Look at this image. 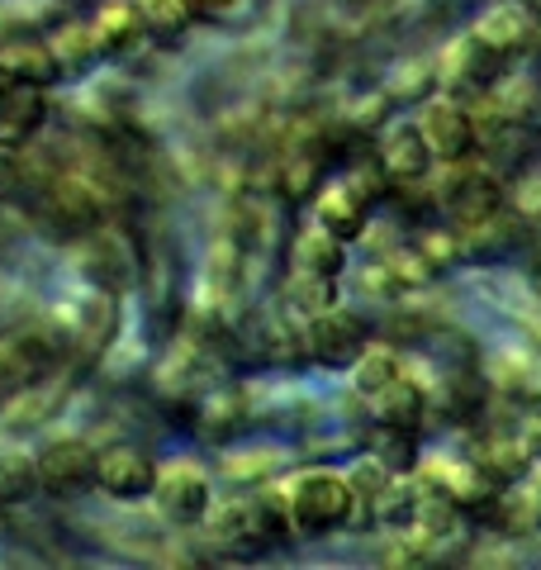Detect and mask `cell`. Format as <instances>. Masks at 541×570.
Here are the masks:
<instances>
[{
    "instance_id": "15",
    "label": "cell",
    "mask_w": 541,
    "mask_h": 570,
    "mask_svg": "<svg viewBox=\"0 0 541 570\" xmlns=\"http://www.w3.org/2000/svg\"><path fill=\"white\" fill-rule=\"evenodd\" d=\"M100 209H105L100 190L90 181H81V176H67V181H58V186H52V195H48L52 224L67 228V234H86V228H96Z\"/></svg>"
},
{
    "instance_id": "13",
    "label": "cell",
    "mask_w": 541,
    "mask_h": 570,
    "mask_svg": "<svg viewBox=\"0 0 541 570\" xmlns=\"http://www.w3.org/2000/svg\"><path fill=\"white\" fill-rule=\"evenodd\" d=\"M48 124V100L39 86H10L0 96V153L24 148L33 134H43Z\"/></svg>"
},
{
    "instance_id": "22",
    "label": "cell",
    "mask_w": 541,
    "mask_h": 570,
    "mask_svg": "<svg viewBox=\"0 0 541 570\" xmlns=\"http://www.w3.org/2000/svg\"><path fill=\"white\" fill-rule=\"evenodd\" d=\"M323 167H328L323 148H295L281 163V195L295 205H314V195L323 190Z\"/></svg>"
},
{
    "instance_id": "33",
    "label": "cell",
    "mask_w": 541,
    "mask_h": 570,
    "mask_svg": "<svg viewBox=\"0 0 541 570\" xmlns=\"http://www.w3.org/2000/svg\"><path fill=\"white\" fill-rule=\"evenodd\" d=\"M186 6H190L195 20H200V14L209 20V14H224V10H233V6H238V0H186Z\"/></svg>"
},
{
    "instance_id": "21",
    "label": "cell",
    "mask_w": 541,
    "mask_h": 570,
    "mask_svg": "<svg viewBox=\"0 0 541 570\" xmlns=\"http://www.w3.org/2000/svg\"><path fill=\"white\" fill-rule=\"evenodd\" d=\"M342 305V291H337V276H318V272H291L285 281V309H295L299 318H314V314H328Z\"/></svg>"
},
{
    "instance_id": "18",
    "label": "cell",
    "mask_w": 541,
    "mask_h": 570,
    "mask_svg": "<svg viewBox=\"0 0 541 570\" xmlns=\"http://www.w3.org/2000/svg\"><path fill=\"white\" fill-rule=\"evenodd\" d=\"M291 262L299 266V272H318V276H337V281H342V272H347V243L333 238L328 228L309 224V228H304V234L295 238Z\"/></svg>"
},
{
    "instance_id": "2",
    "label": "cell",
    "mask_w": 541,
    "mask_h": 570,
    "mask_svg": "<svg viewBox=\"0 0 541 570\" xmlns=\"http://www.w3.org/2000/svg\"><path fill=\"white\" fill-rule=\"evenodd\" d=\"M509 205V186H503L499 167H490L484 157H461L446 163L437 181V209L451 219V228H471L480 219H490Z\"/></svg>"
},
{
    "instance_id": "25",
    "label": "cell",
    "mask_w": 541,
    "mask_h": 570,
    "mask_svg": "<svg viewBox=\"0 0 541 570\" xmlns=\"http://www.w3.org/2000/svg\"><path fill=\"white\" fill-rule=\"evenodd\" d=\"M371 452L381 456L394 475H413L423 461V438H419V428H375Z\"/></svg>"
},
{
    "instance_id": "10",
    "label": "cell",
    "mask_w": 541,
    "mask_h": 570,
    "mask_svg": "<svg viewBox=\"0 0 541 570\" xmlns=\"http://www.w3.org/2000/svg\"><path fill=\"white\" fill-rule=\"evenodd\" d=\"M39 475L48 494H81L96 485V448L86 438H52L39 452Z\"/></svg>"
},
{
    "instance_id": "9",
    "label": "cell",
    "mask_w": 541,
    "mask_h": 570,
    "mask_svg": "<svg viewBox=\"0 0 541 570\" xmlns=\"http://www.w3.org/2000/svg\"><path fill=\"white\" fill-rule=\"evenodd\" d=\"M537 29H541V20L522 6V0H494V6H484L471 24L475 39L490 52H499V58H518L522 48H532Z\"/></svg>"
},
{
    "instance_id": "7",
    "label": "cell",
    "mask_w": 541,
    "mask_h": 570,
    "mask_svg": "<svg viewBox=\"0 0 541 570\" xmlns=\"http://www.w3.org/2000/svg\"><path fill=\"white\" fill-rule=\"evenodd\" d=\"M157 485V461L134 448V442H115V448L96 452V490L110 494L115 504H138V499H153Z\"/></svg>"
},
{
    "instance_id": "20",
    "label": "cell",
    "mask_w": 541,
    "mask_h": 570,
    "mask_svg": "<svg viewBox=\"0 0 541 570\" xmlns=\"http://www.w3.org/2000/svg\"><path fill=\"white\" fill-rule=\"evenodd\" d=\"M347 376H352V390L361 400L366 395H375V390H385L394 376H404V356H400V347H390V343H366V352L356 356V362L347 366Z\"/></svg>"
},
{
    "instance_id": "12",
    "label": "cell",
    "mask_w": 541,
    "mask_h": 570,
    "mask_svg": "<svg viewBox=\"0 0 541 570\" xmlns=\"http://www.w3.org/2000/svg\"><path fill=\"white\" fill-rule=\"evenodd\" d=\"M366 409H371L375 428H419L423 433V419H427L432 400H427V390L404 371V376H394L385 390L366 395Z\"/></svg>"
},
{
    "instance_id": "27",
    "label": "cell",
    "mask_w": 541,
    "mask_h": 570,
    "mask_svg": "<svg viewBox=\"0 0 541 570\" xmlns=\"http://www.w3.org/2000/svg\"><path fill=\"white\" fill-rule=\"evenodd\" d=\"M342 181H347V186H352V190H356L371 209H381V205L390 200V195H400V186L390 181L385 167L375 163V157H366V163H352L347 171H342Z\"/></svg>"
},
{
    "instance_id": "24",
    "label": "cell",
    "mask_w": 541,
    "mask_h": 570,
    "mask_svg": "<svg viewBox=\"0 0 541 570\" xmlns=\"http://www.w3.org/2000/svg\"><path fill=\"white\" fill-rule=\"evenodd\" d=\"M43 490V475H39V456L33 452H0V504H24Z\"/></svg>"
},
{
    "instance_id": "23",
    "label": "cell",
    "mask_w": 541,
    "mask_h": 570,
    "mask_svg": "<svg viewBox=\"0 0 541 570\" xmlns=\"http://www.w3.org/2000/svg\"><path fill=\"white\" fill-rule=\"evenodd\" d=\"M48 48H52V58H58L62 71H86L96 58H105V48H100V39H96V29H90V20L62 24V29L48 39Z\"/></svg>"
},
{
    "instance_id": "30",
    "label": "cell",
    "mask_w": 541,
    "mask_h": 570,
    "mask_svg": "<svg viewBox=\"0 0 541 570\" xmlns=\"http://www.w3.org/2000/svg\"><path fill=\"white\" fill-rule=\"evenodd\" d=\"M509 209L518 214L522 228H541V167L522 171L518 181L509 186Z\"/></svg>"
},
{
    "instance_id": "26",
    "label": "cell",
    "mask_w": 541,
    "mask_h": 570,
    "mask_svg": "<svg viewBox=\"0 0 541 570\" xmlns=\"http://www.w3.org/2000/svg\"><path fill=\"white\" fill-rule=\"evenodd\" d=\"M52 409H58V395L48 400V390H20V395H10V404L0 409V423L14 428V433H29V428L48 423Z\"/></svg>"
},
{
    "instance_id": "31",
    "label": "cell",
    "mask_w": 541,
    "mask_h": 570,
    "mask_svg": "<svg viewBox=\"0 0 541 570\" xmlns=\"http://www.w3.org/2000/svg\"><path fill=\"white\" fill-rule=\"evenodd\" d=\"M513 528H528V532H541V475L537 480H513Z\"/></svg>"
},
{
    "instance_id": "1",
    "label": "cell",
    "mask_w": 541,
    "mask_h": 570,
    "mask_svg": "<svg viewBox=\"0 0 541 570\" xmlns=\"http://www.w3.org/2000/svg\"><path fill=\"white\" fill-rule=\"evenodd\" d=\"M276 494L295 523V538H323V532H337L352 523L347 471H333V466L295 471V475H285V485Z\"/></svg>"
},
{
    "instance_id": "3",
    "label": "cell",
    "mask_w": 541,
    "mask_h": 570,
    "mask_svg": "<svg viewBox=\"0 0 541 570\" xmlns=\"http://www.w3.org/2000/svg\"><path fill=\"white\" fill-rule=\"evenodd\" d=\"M153 509H157L171 528H195V523H205V513L214 509L209 471L195 466V461H167V466H157Z\"/></svg>"
},
{
    "instance_id": "32",
    "label": "cell",
    "mask_w": 541,
    "mask_h": 570,
    "mask_svg": "<svg viewBox=\"0 0 541 570\" xmlns=\"http://www.w3.org/2000/svg\"><path fill=\"white\" fill-rule=\"evenodd\" d=\"M513 442L522 448V456H528L532 466H537V461H541V404H532L528 414L518 419V428H513Z\"/></svg>"
},
{
    "instance_id": "16",
    "label": "cell",
    "mask_w": 541,
    "mask_h": 570,
    "mask_svg": "<svg viewBox=\"0 0 541 570\" xmlns=\"http://www.w3.org/2000/svg\"><path fill=\"white\" fill-rule=\"evenodd\" d=\"M247 414H252L247 390H238V385L209 390V395L200 400V433H205L209 442H233V438L243 433Z\"/></svg>"
},
{
    "instance_id": "36",
    "label": "cell",
    "mask_w": 541,
    "mask_h": 570,
    "mask_svg": "<svg viewBox=\"0 0 541 570\" xmlns=\"http://www.w3.org/2000/svg\"><path fill=\"white\" fill-rule=\"evenodd\" d=\"M6 91H10V81H6V77H0V96H6Z\"/></svg>"
},
{
    "instance_id": "35",
    "label": "cell",
    "mask_w": 541,
    "mask_h": 570,
    "mask_svg": "<svg viewBox=\"0 0 541 570\" xmlns=\"http://www.w3.org/2000/svg\"><path fill=\"white\" fill-rule=\"evenodd\" d=\"M522 6H528V10L537 14V20H541V0H522Z\"/></svg>"
},
{
    "instance_id": "34",
    "label": "cell",
    "mask_w": 541,
    "mask_h": 570,
    "mask_svg": "<svg viewBox=\"0 0 541 570\" xmlns=\"http://www.w3.org/2000/svg\"><path fill=\"white\" fill-rule=\"evenodd\" d=\"M532 272H537V281H541V247H537V253H532Z\"/></svg>"
},
{
    "instance_id": "6",
    "label": "cell",
    "mask_w": 541,
    "mask_h": 570,
    "mask_svg": "<svg viewBox=\"0 0 541 570\" xmlns=\"http://www.w3.org/2000/svg\"><path fill=\"white\" fill-rule=\"evenodd\" d=\"M304 333H309V362L328 366V371H347L371 343L366 318L356 309H342V305L328 314H314L309 324H304Z\"/></svg>"
},
{
    "instance_id": "11",
    "label": "cell",
    "mask_w": 541,
    "mask_h": 570,
    "mask_svg": "<svg viewBox=\"0 0 541 570\" xmlns=\"http://www.w3.org/2000/svg\"><path fill=\"white\" fill-rule=\"evenodd\" d=\"M314 224L328 228V234L342 243H356L371 224V205L337 176V181H323V190L314 195Z\"/></svg>"
},
{
    "instance_id": "29",
    "label": "cell",
    "mask_w": 541,
    "mask_h": 570,
    "mask_svg": "<svg viewBox=\"0 0 541 570\" xmlns=\"http://www.w3.org/2000/svg\"><path fill=\"white\" fill-rule=\"evenodd\" d=\"M224 471H228V480H270V475L285 471V452H276V448H247L238 456H228Z\"/></svg>"
},
{
    "instance_id": "28",
    "label": "cell",
    "mask_w": 541,
    "mask_h": 570,
    "mask_svg": "<svg viewBox=\"0 0 541 570\" xmlns=\"http://www.w3.org/2000/svg\"><path fill=\"white\" fill-rule=\"evenodd\" d=\"M142 10V24H148V33H157V39H180V33L190 29V6L186 0H138Z\"/></svg>"
},
{
    "instance_id": "8",
    "label": "cell",
    "mask_w": 541,
    "mask_h": 570,
    "mask_svg": "<svg viewBox=\"0 0 541 570\" xmlns=\"http://www.w3.org/2000/svg\"><path fill=\"white\" fill-rule=\"evenodd\" d=\"M375 163L385 167V176L394 186L409 190V186L427 181L432 167H437V157H432L419 119H413V124H390V129L381 134V142H375Z\"/></svg>"
},
{
    "instance_id": "5",
    "label": "cell",
    "mask_w": 541,
    "mask_h": 570,
    "mask_svg": "<svg viewBox=\"0 0 541 570\" xmlns=\"http://www.w3.org/2000/svg\"><path fill=\"white\" fill-rule=\"evenodd\" d=\"M432 67H437V91H446V96H484L499 81L503 58L484 48L475 33H461L456 43H446L437 58H432Z\"/></svg>"
},
{
    "instance_id": "17",
    "label": "cell",
    "mask_w": 541,
    "mask_h": 570,
    "mask_svg": "<svg viewBox=\"0 0 541 570\" xmlns=\"http://www.w3.org/2000/svg\"><path fill=\"white\" fill-rule=\"evenodd\" d=\"M90 29H96V39H100V48H105V58H110V52L134 48L142 33H148L138 0H105V6L90 14Z\"/></svg>"
},
{
    "instance_id": "19",
    "label": "cell",
    "mask_w": 541,
    "mask_h": 570,
    "mask_svg": "<svg viewBox=\"0 0 541 570\" xmlns=\"http://www.w3.org/2000/svg\"><path fill=\"white\" fill-rule=\"evenodd\" d=\"M423 490H427V485L419 480V471H413V475H394L390 485L375 494V523L390 528V532H409L413 519H419Z\"/></svg>"
},
{
    "instance_id": "14",
    "label": "cell",
    "mask_w": 541,
    "mask_h": 570,
    "mask_svg": "<svg viewBox=\"0 0 541 570\" xmlns=\"http://www.w3.org/2000/svg\"><path fill=\"white\" fill-rule=\"evenodd\" d=\"M0 77L10 86H39V91H48L62 77V67L43 39H14L0 48Z\"/></svg>"
},
{
    "instance_id": "4",
    "label": "cell",
    "mask_w": 541,
    "mask_h": 570,
    "mask_svg": "<svg viewBox=\"0 0 541 570\" xmlns=\"http://www.w3.org/2000/svg\"><path fill=\"white\" fill-rule=\"evenodd\" d=\"M419 129H423L427 148H432V157H437L442 167L461 163V157H475V148H480V124H475L471 105H465L461 96L437 91V100L423 105Z\"/></svg>"
}]
</instances>
